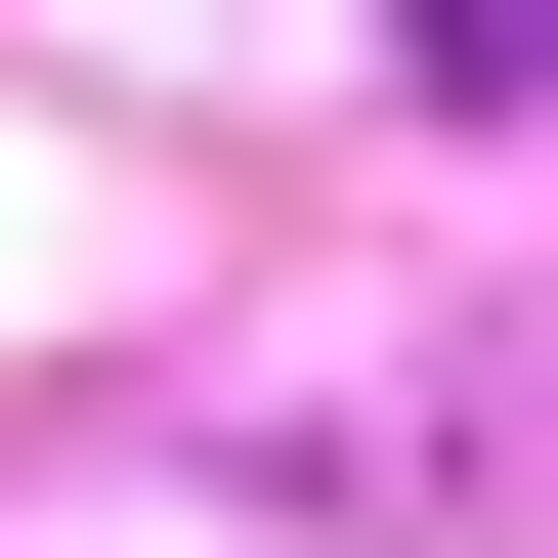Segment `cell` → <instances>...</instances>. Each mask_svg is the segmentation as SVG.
Returning <instances> with one entry per match:
<instances>
[{"label": "cell", "mask_w": 558, "mask_h": 558, "mask_svg": "<svg viewBox=\"0 0 558 558\" xmlns=\"http://www.w3.org/2000/svg\"><path fill=\"white\" fill-rule=\"evenodd\" d=\"M429 130H515V0H429Z\"/></svg>", "instance_id": "obj_1"}]
</instances>
